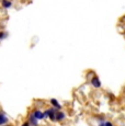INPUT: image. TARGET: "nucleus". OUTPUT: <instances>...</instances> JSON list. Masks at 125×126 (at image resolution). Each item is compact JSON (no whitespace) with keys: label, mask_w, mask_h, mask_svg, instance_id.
Returning <instances> with one entry per match:
<instances>
[{"label":"nucleus","mask_w":125,"mask_h":126,"mask_svg":"<svg viewBox=\"0 0 125 126\" xmlns=\"http://www.w3.org/2000/svg\"><path fill=\"white\" fill-rule=\"evenodd\" d=\"M7 37V32L4 31H0V40H3V38Z\"/></svg>","instance_id":"obj_8"},{"label":"nucleus","mask_w":125,"mask_h":126,"mask_svg":"<svg viewBox=\"0 0 125 126\" xmlns=\"http://www.w3.org/2000/svg\"><path fill=\"white\" fill-rule=\"evenodd\" d=\"M91 84H92V87H94V88H100V87H101L100 79L98 78L97 76L92 77V78H91Z\"/></svg>","instance_id":"obj_1"},{"label":"nucleus","mask_w":125,"mask_h":126,"mask_svg":"<svg viewBox=\"0 0 125 126\" xmlns=\"http://www.w3.org/2000/svg\"><path fill=\"white\" fill-rule=\"evenodd\" d=\"M22 126H30V123H29V122H26V123H23V124H22Z\"/></svg>","instance_id":"obj_10"},{"label":"nucleus","mask_w":125,"mask_h":126,"mask_svg":"<svg viewBox=\"0 0 125 126\" xmlns=\"http://www.w3.org/2000/svg\"><path fill=\"white\" fill-rule=\"evenodd\" d=\"M104 124H105V126H113V124L110 121H107V122H104Z\"/></svg>","instance_id":"obj_9"},{"label":"nucleus","mask_w":125,"mask_h":126,"mask_svg":"<svg viewBox=\"0 0 125 126\" xmlns=\"http://www.w3.org/2000/svg\"><path fill=\"white\" fill-rule=\"evenodd\" d=\"M32 114L34 115V117H36L37 120H43V118H44V112H42V111H40V110H35Z\"/></svg>","instance_id":"obj_4"},{"label":"nucleus","mask_w":125,"mask_h":126,"mask_svg":"<svg viewBox=\"0 0 125 126\" xmlns=\"http://www.w3.org/2000/svg\"><path fill=\"white\" fill-rule=\"evenodd\" d=\"M29 123H30V125L32 126H38V120L36 117H34V115H31L30 118H29Z\"/></svg>","instance_id":"obj_5"},{"label":"nucleus","mask_w":125,"mask_h":126,"mask_svg":"<svg viewBox=\"0 0 125 126\" xmlns=\"http://www.w3.org/2000/svg\"><path fill=\"white\" fill-rule=\"evenodd\" d=\"M8 122H9V118L7 117L3 112L0 111V126L4 125V124H8Z\"/></svg>","instance_id":"obj_2"},{"label":"nucleus","mask_w":125,"mask_h":126,"mask_svg":"<svg viewBox=\"0 0 125 126\" xmlns=\"http://www.w3.org/2000/svg\"><path fill=\"white\" fill-rule=\"evenodd\" d=\"M50 103H52V105L54 106V108H56L57 110H62V105L58 103V101H57L56 99H50Z\"/></svg>","instance_id":"obj_7"},{"label":"nucleus","mask_w":125,"mask_h":126,"mask_svg":"<svg viewBox=\"0 0 125 126\" xmlns=\"http://www.w3.org/2000/svg\"><path fill=\"white\" fill-rule=\"evenodd\" d=\"M65 117H66V115H65V113L62 112L61 110H58L56 112V121H64Z\"/></svg>","instance_id":"obj_6"},{"label":"nucleus","mask_w":125,"mask_h":126,"mask_svg":"<svg viewBox=\"0 0 125 126\" xmlns=\"http://www.w3.org/2000/svg\"><path fill=\"white\" fill-rule=\"evenodd\" d=\"M1 7L3 9H10L12 7V1L11 0H1Z\"/></svg>","instance_id":"obj_3"},{"label":"nucleus","mask_w":125,"mask_h":126,"mask_svg":"<svg viewBox=\"0 0 125 126\" xmlns=\"http://www.w3.org/2000/svg\"><path fill=\"white\" fill-rule=\"evenodd\" d=\"M2 126H11V125H7V124H4V125H2Z\"/></svg>","instance_id":"obj_12"},{"label":"nucleus","mask_w":125,"mask_h":126,"mask_svg":"<svg viewBox=\"0 0 125 126\" xmlns=\"http://www.w3.org/2000/svg\"><path fill=\"white\" fill-rule=\"evenodd\" d=\"M99 126H105V124H104V122H101L100 124H99Z\"/></svg>","instance_id":"obj_11"}]
</instances>
